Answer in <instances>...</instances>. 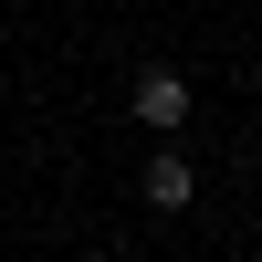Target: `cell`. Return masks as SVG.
I'll return each mask as SVG.
<instances>
[{
	"mask_svg": "<svg viewBox=\"0 0 262 262\" xmlns=\"http://www.w3.org/2000/svg\"><path fill=\"white\" fill-rule=\"evenodd\" d=\"M137 116L158 126V137H179V126H189V74H168V63H147V74H137Z\"/></svg>",
	"mask_w": 262,
	"mask_h": 262,
	"instance_id": "1",
	"label": "cell"
},
{
	"mask_svg": "<svg viewBox=\"0 0 262 262\" xmlns=\"http://www.w3.org/2000/svg\"><path fill=\"white\" fill-rule=\"evenodd\" d=\"M200 200V168L179 158V147H158V158H147V210H189Z\"/></svg>",
	"mask_w": 262,
	"mask_h": 262,
	"instance_id": "2",
	"label": "cell"
}]
</instances>
